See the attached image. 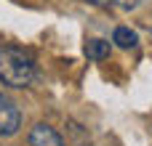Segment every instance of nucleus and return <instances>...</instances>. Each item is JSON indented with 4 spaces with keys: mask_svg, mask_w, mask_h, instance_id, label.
Returning <instances> with one entry per match:
<instances>
[{
    "mask_svg": "<svg viewBox=\"0 0 152 146\" xmlns=\"http://www.w3.org/2000/svg\"><path fill=\"white\" fill-rule=\"evenodd\" d=\"M37 74L29 51L16 45H0V82L8 88H27Z\"/></svg>",
    "mask_w": 152,
    "mask_h": 146,
    "instance_id": "obj_1",
    "label": "nucleus"
},
{
    "mask_svg": "<svg viewBox=\"0 0 152 146\" xmlns=\"http://www.w3.org/2000/svg\"><path fill=\"white\" fill-rule=\"evenodd\" d=\"M21 128V112L19 106L0 93V138H8V136H16Z\"/></svg>",
    "mask_w": 152,
    "mask_h": 146,
    "instance_id": "obj_2",
    "label": "nucleus"
},
{
    "mask_svg": "<svg viewBox=\"0 0 152 146\" xmlns=\"http://www.w3.org/2000/svg\"><path fill=\"white\" fill-rule=\"evenodd\" d=\"M29 146H64L61 144V136L45 125V122H37L32 130H29Z\"/></svg>",
    "mask_w": 152,
    "mask_h": 146,
    "instance_id": "obj_3",
    "label": "nucleus"
},
{
    "mask_svg": "<svg viewBox=\"0 0 152 146\" xmlns=\"http://www.w3.org/2000/svg\"><path fill=\"white\" fill-rule=\"evenodd\" d=\"M86 56L91 61H104L110 56V43L107 40H88L86 43Z\"/></svg>",
    "mask_w": 152,
    "mask_h": 146,
    "instance_id": "obj_4",
    "label": "nucleus"
},
{
    "mask_svg": "<svg viewBox=\"0 0 152 146\" xmlns=\"http://www.w3.org/2000/svg\"><path fill=\"white\" fill-rule=\"evenodd\" d=\"M112 43H115L118 48H134V45L139 43V37H136V32H131L128 27H118L115 35H112Z\"/></svg>",
    "mask_w": 152,
    "mask_h": 146,
    "instance_id": "obj_5",
    "label": "nucleus"
},
{
    "mask_svg": "<svg viewBox=\"0 0 152 146\" xmlns=\"http://www.w3.org/2000/svg\"><path fill=\"white\" fill-rule=\"evenodd\" d=\"M91 5H99V8H107V5H112L115 0H88Z\"/></svg>",
    "mask_w": 152,
    "mask_h": 146,
    "instance_id": "obj_6",
    "label": "nucleus"
},
{
    "mask_svg": "<svg viewBox=\"0 0 152 146\" xmlns=\"http://www.w3.org/2000/svg\"><path fill=\"white\" fill-rule=\"evenodd\" d=\"M136 3H139V0H126V3H123V8H134Z\"/></svg>",
    "mask_w": 152,
    "mask_h": 146,
    "instance_id": "obj_7",
    "label": "nucleus"
}]
</instances>
